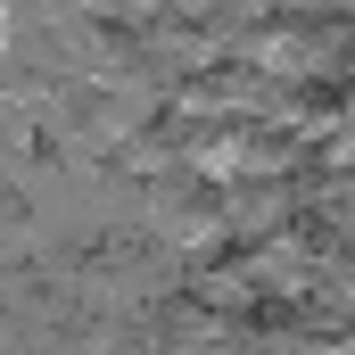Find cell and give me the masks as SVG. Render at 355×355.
Instances as JSON below:
<instances>
[{"label":"cell","mask_w":355,"mask_h":355,"mask_svg":"<svg viewBox=\"0 0 355 355\" xmlns=\"http://www.w3.org/2000/svg\"><path fill=\"white\" fill-rule=\"evenodd\" d=\"M149 232L182 248V257H207L223 232H232V182H207V174H166L149 182Z\"/></svg>","instance_id":"obj_1"},{"label":"cell","mask_w":355,"mask_h":355,"mask_svg":"<svg viewBox=\"0 0 355 355\" xmlns=\"http://www.w3.org/2000/svg\"><path fill=\"white\" fill-rule=\"evenodd\" d=\"M297 182H232V232L240 240H281L297 223Z\"/></svg>","instance_id":"obj_2"}]
</instances>
